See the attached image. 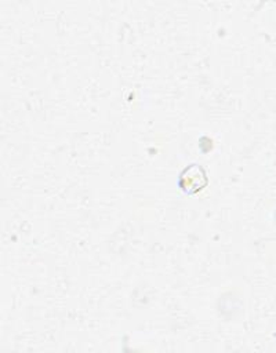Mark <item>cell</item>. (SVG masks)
Returning <instances> with one entry per match:
<instances>
[{
	"mask_svg": "<svg viewBox=\"0 0 276 353\" xmlns=\"http://www.w3.org/2000/svg\"><path fill=\"white\" fill-rule=\"evenodd\" d=\"M207 171L197 163L188 164L178 175V189L185 194H196L207 188Z\"/></svg>",
	"mask_w": 276,
	"mask_h": 353,
	"instance_id": "obj_1",
	"label": "cell"
}]
</instances>
